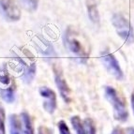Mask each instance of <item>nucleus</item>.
<instances>
[{
  "label": "nucleus",
  "instance_id": "nucleus-1",
  "mask_svg": "<svg viewBox=\"0 0 134 134\" xmlns=\"http://www.w3.org/2000/svg\"><path fill=\"white\" fill-rule=\"evenodd\" d=\"M64 43L69 50L80 63H85L88 57V53L81 40V33L72 26L68 27L64 35Z\"/></svg>",
  "mask_w": 134,
  "mask_h": 134
},
{
  "label": "nucleus",
  "instance_id": "nucleus-2",
  "mask_svg": "<svg viewBox=\"0 0 134 134\" xmlns=\"http://www.w3.org/2000/svg\"><path fill=\"white\" fill-rule=\"evenodd\" d=\"M104 97L112 105L114 117L121 123H125L129 119V111L125 100L119 96L115 88L110 85L104 86Z\"/></svg>",
  "mask_w": 134,
  "mask_h": 134
},
{
  "label": "nucleus",
  "instance_id": "nucleus-3",
  "mask_svg": "<svg viewBox=\"0 0 134 134\" xmlns=\"http://www.w3.org/2000/svg\"><path fill=\"white\" fill-rule=\"evenodd\" d=\"M112 24L116 33L122 40L127 43L134 42V29L125 16L121 13L114 14L112 17Z\"/></svg>",
  "mask_w": 134,
  "mask_h": 134
},
{
  "label": "nucleus",
  "instance_id": "nucleus-4",
  "mask_svg": "<svg viewBox=\"0 0 134 134\" xmlns=\"http://www.w3.org/2000/svg\"><path fill=\"white\" fill-rule=\"evenodd\" d=\"M53 71H54V83H55V85L57 87L59 95H60L63 101L69 104V103L71 102V96H70L71 91H70V88H69L67 81H66L60 64L54 63L53 64Z\"/></svg>",
  "mask_w": 134,
  "mask_h": 134
},
{
  "label": "nucleus",
  "instance_id": "nucleus-5",
  "mask_svg": "<svg viewBox=\"0 0 134 134\" xmlns=\"http://www.w3.org/2000/svg\"><path fill=\"white\" fill-rule=\"evenodd\" d=\"M16 59H17L18 65L20 67L21 71H22L21 79L25 85H30L36 76V63L31 57H24L20 54L16 55Z\"/></svg>",
  "mask_w": 134,
  "mask_h": 134
},
{
  "label": "nucleus",
  "instance_id": "nucleus-6",
  "mask_svg": "<svg viewBox=\"0 0 134 134\" xmlns=\"http://www.w3.org/2000/svg\"><path fill=\"white\" fill-rule=\"evenodd\" d=\"M100 59L102 62L103 66L107 69V71L109 72L112 76H114L116 80L122 81L124 79V73L123 70L121 69L119 62L115 58V56L110 53L108 50L104 52H101L100 54Z\"/></svg>",
  "mask_w": 134,
  "mask_h": 134
},
{
  "label": "nucleus",
  "instance_id": "nucleus-7",
  "mask_svg": "<svg viewBox=\"0 0 134 134\" xmlns=\"http://www.w3.org/2000/svg\"><path fill=\"white\" fill-rule=\"evenodd\" d=\"M40 96L43 98L42 107L46 113L54 114L57 108V98L55 92L47 86H41L38 89Z\"/></svg>",
  "mask_w": 134,
  "mask_h": 134
},
{
  "label": "nucleus",
  "instance_id": "nucleus-8",
  "mask_svg": "<svg viewBox=\"0 0 134 134\" xmlns=\"http://www.w3.org/2000/svg\"><path fill=\"white\" fill-rule=\"evenodd\" d=\"M0 12L11 22H17L21 18V10L15 0H0Z\"/></svg>",
  "mask_w": 134,
  "mask_h": 134
},
{
  "label": "nucleus",
  "instance_id": "nucleus-9",
  "mask_svg": "<svg viewBox=\"0 0 134 134\" xmlns=\"http://www.w3.org/2000/svg\"><path fill=\"white\" fill-rule=\"evenodd\" d=\"M20 118L22 121V130L23 134H35L33 122L26 111H23L20 114Z\"/></svg>",
  "mask_w": 134,
  "mask_h": 134
},
{
  "label": "nucleus",
  "instance_id": "nucleus-10",
  "mask_svg": "<svg viewBox=\"0 0 134 134\" xmlns=\"http://www.w3.org/2000/svg\"><path fill=\"white\" fill-rule=\"evenodd\" d=\"M88 17L94 24L98 25L99 23V13H98V5L96 0H85Z\"/></svg>",
  "mask_w": 134,
  "mask_h": 134
},
{
  "label": "nucleus",
  "instance_id": "nucleus-11",
  "mask_svg": "<svg viewBox=\"0 0 134 134\" xmlns=\"http://www.w3.org/2000/svg\"><path fill=\"white\" fill-rule=\"evenodd\" d=\"M9 134H23L22 121L20 115L12 114L9 117Z\"/></svg>",
  "mask_w": 134,
  "mask_h": 134
},
{
  "label": "nucleus",
  "instance_id": "nucleus-12",
  "mask_svg": "<svg viewBox=\"0 0 134 134\" xmlns=\"http://www.w3.org/2000/svg\"><path fill=\"white\" fill-rule=\"evenodd\" d=\"M0 97L5 102L13 103L15 100V85L8 88H0Z\"/></svg>",
  "mask_w": 134,
  "mask_h": 134
},
{
  "label": "nucleus",
  "instance_id": "nucleus-13",
  "mask_svg": "<svg viewBox=\"0 0 134 134\" xmlns=\"http://www.w3.org/2000/svg\"><path fill=\"white\" fill-rule=\"evenodd\" d=\"M14 85L13 80L9 75L6 67L0 69V88H8Z\"/></svg>",
  "mask_w": 134,
  "mask_h": 134
},
{
  "label": "nucleus",
  "instance_id": "nucleus-14",
  "mask_svg": "<svg viewBox=\"0 0 134 134\" xmlns=\"http://www.w3.org/2000/svg\"><path fill=\"white\" fill-rule=\"evenodd\" d=\"M70 123L73 127L74 131L76 134H86L85 133V129L83 122L81 120L80 116L73 115L70 117Z\"/></svg>",
  "mask_w": 134,
  "mask_h": 134
},
{
  "label": "nucleus",
  "instance_id": "nucleus-15",
  "mask_svg": "<svg viewBox=\"0 0 134 134\" xmlns=\"http://www.w3.org/2000/svg\"><path fill=\"white\" fill-rule=\"evenodd\" d=\"M83 125H85V133L86 134H97V129L95 122L90 117H86L83 119Z\"/></svg>",
  "mask_w": 134,
  "mask_h": 134
},
{
  "label": "nucleus",
  "instance_id": "nucleus-16",
  "mask_svg": "<svg viewBox=\"0 0 134 134\" xmlns=\"http://www.w3.org/2000/svg\"><path fill=\"white\" fill-rule=\"evenodd\" d=\"M0 134H7L6 132V111L0 102Z\"/></svg>",
  "mask_w": 134,
  "mask_h": 134
},
{
  "label": "nucleus",
  "instance_id": "nucleus-17",
  "mask_svg": "<svg viewBox=\"0 0 134 134\" xmlns=\"http://www.w3.org/2000/svg\"><path fill=\"white\" fill-rule=\"evenodd\" d=\"M57 127H58V131L59 134H72L70 130H69V126L66 123V121L60 120L57 123Z\"/></svg>",
  "mask_w": 134,
  "mask_h": 134
},
{
  "label": "nucleus",
  "instance_id": "nucleus-18",
  "mask_svg": "<svg viewBox=\"0 0 134 134\" xmlns=\"http://www.w3.org/2000/svg\"><path fill=\"white\" fill-rule=\"evenodd\" d=\"M38 134H54V130L46 127V126H40L38 127Z\"/></svg>",
  "mask_w": 134,
  "mask_h": 134
},
{
  "label": "nucleus",
  "instance_id": "nucleus-19",
  "mask_svg": "<svg viewBox=\"0 0 134 134\" xmlns=\"http://www.w3.org/2000/svg\"><path fill=\"white\" fill-rule=\"evenodd\" d=\"M38 1H40V0H25V4L28 6V8L31 9V10H36V9H38Z\"/></svg>",
  "mask_w": 134,
  "mask_h": 134
},
{
  "label": "nucleus",
  "instance_id": "nucleus-20",
  "mask_svg": "<svg viewBox=\"0 0 134 134\" xmlns=\"http://www.w3.org/2000/svg\"><path fill=\"white\" fill-rule=\"evenodd\" d=\"M111 134H126L124 130L121 127H115L114 130H112Z\"/></svg>",
  "mask_w": 134,
  "mask_h": 134
},
{
  "label": "nucleus",
  "instance_id": "nucleus-21",
  "mask_svg": "<svg viewBox=\"0 0 134 134\" xmlns=\"http://www.w3.org/2000/svg\"><path fill=\"white\" fill-rule=\"evenodd\" d=\"M126 134H134V127H129L126 130Z\"/></svg>",
  "mask_w": 134,
  "mask_h": 134
},
{
  "label": "nucleus",
  "instance_id": "nucleus-22",
  "mask_svg": "<svg viewBox=\"0 0 134 134\" xmlns=\"http://www.w3.org/2000/svg\"><path fill=\"white\" fill-rule=\"evenodd\" d=\"M130 103H131V108H132V111H133V114H134V91L132 92L131 97H130Z\"/></svg>",
  "mask_w": 134,
  "mask_h": 134
}]
</instances>
